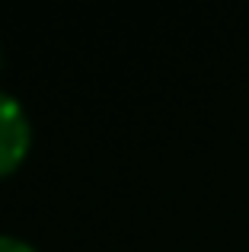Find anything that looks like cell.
<instances>
[{
	"mask_svg": "<svg viewBox=\"0 0 249 252\" xmlns=\"http://www.w3.org/2000/svg\"><path fill=\"white\" fill-rule=\"evenodd\" d=\"M32 141V125L16 96L0 90V176L19 166Z\"/></svg>",
	"mask_w": 249,
	"mask_h": 252,
	"instance_id": "6da1fadb",
	"label": "cell"
},
{
	"mask_svg": "<svg viewBox=\"0 0 249 252\" xmlns=\"http://www.w3.org/2000/svg\"><path fill=\"white\" fill-rule=\"evenodd\" d=\"M0 252H35V246H29V243L19 240V236L0 233Z\"/></svg>",
	"mask_w": 249,
	"mask_h": 252,
	"instance_id": "7a4b0ae2",
	"label": "cell"
}]
</instances>
